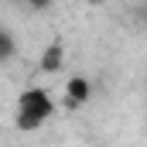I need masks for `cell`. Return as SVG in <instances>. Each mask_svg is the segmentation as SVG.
<instances>
[{"mask_svg": "<svg viewBox=\"0 0 147 147\" xmlns=\"http://www.w3.org/2000/svg\"><path fill=\"white\" fill-rule=\"evenodd\" d=\"M51 116H55V99L48 96V89L31 86V89H24V92L17 96V113H14L17 130H24V134L41 130Z\"/></svg>", "mask_w": 147, "mask_h": 147, "instance_id": "6da1fadb", "label": "cell"}, {"mask_svg": "<svg viewBox=\"0 0 147 147\" xmlns=\"http://www.w3.org/2000/svg\"><path fill=\"white\" fill-rule=\"evenodd\" d=\"M65 92H69V103L72 106H82L89 96H92V86H89V79H82V75H75L65 82Z\"/></svg>", "mask_w": 147, "mask_h": 147, "instance_id": "7a4b0ae2", "label": "cell"}, {"mask_svg": "<svg viewBox=\"0 0 147 147\" xmlns=\"http://www.w3.org/2000/svg\"><path fill=\"white\" fill-rule=\"evenodd\" d=\"M41 69H45V72H58V69H62V45H58V41L48 45V51H45V58H41Z\"/></svg>", "mask_w": 147, "mask_h": 147, "instance_id": "3957f363", "label": "cell"}, {"mask_svg": "<svg viewBox=\"0 0 147 147\" xmlns=\"http://www.w3.org/2000/svg\"><path fill=\"white\" fill-rule=\"evenodd\" d=\"M14 55H17V41L10 38V31H3V28H0V65H3V62H10Z\"/></svg>", "mask_w": 147, "mask_h": 147, "instance_id": "277c9868", "label": "cell"}]
</instances>
